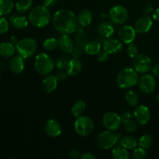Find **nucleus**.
Returning <instances> with one entry per match:
<instances>
[{"mask_svg":"<svg viewBox=\"0 0 159 159\" xmlns=\"http://www.w3.org/2000/svg\"><path fill=\"white\" fill-rule=\"evenodd\" d=\"M34 69L40 75H48L54 69L55 63L51 56L46 53H40L34 60Z\"/></svg>","mask_w":159,"mask_h":159,"instance_id":"4","label":"nucleus"},{"mask_svg":"<svg viewBox=\"0 0 159 159\" xmlns=\"http://www.w3.org/2000/svg\"><path fill=\"white\" fill-rule=\"evenodd\" d=\"M101 51V44L96 41H89L84 47V51L89 55H96Z\"/></svg>","mask_w":159,"mask_h":159,"instance_id":"27","label":"nucleus"},{"mask_svg":"<svg viewBox=\"0 0 159 159\" xmlns=\"http://www.w3.org/2000/svg\"><path fill=\"white\" fill-rule=\"evenodd\" d=\"M52 24L57 32L67 35L75 32L79 26L77 16L68 9L57 11L53 16Z\"/></svg>","mask_w":159,"mask_h":159,"instance_id":"1","label":"nucleus"},{"mask_svg":"<svg viewBox=\"0 0 159 159\" xmlns=\"http://www.w3.org/2000/svg\"><path fill=\"white\" fill-rule=\"evenodd\" d=\"M138 52H139V51H138V48L136 44H134V43H129L128 47H127V54H128L129 57L134 58V57H135L138 55Z\"/></svg>","mask_w":159,"mask_h":159,"instance_id":"38","label":"nucleus"},{"mask_svg":"<svg viewBox=\"0 0 159 159\" xmlns=\"http://www.w3.org/2000/svg\"><path fill=\"white\" fill-rule=\"evenodd\" d=\"M81 152L80 151L77 150V149H72L68 153V156L71 158H81Z\"/></svg>","mask_w":159,"mask_h":159,"instance_id":"42","label":"nucleus"},{"mask_svg":"<svg viewBox=\"0 0 159 159\" xmlns=\"http://www.w3.org/2000/svg\"><path fill=\"white\" fill-rule=\"evenodd\" d=\"M81 158L82 159H96V155H93L91 152H85L81 155Z\"/></svg>","mask_w":159,"mask_h":159,"instance_id":"44","label":"nucleus"},{"mask_svg":"<svg viewBox=\"0 0 159 159\" xmlns=\"http://www.w3.org/2000/svg\"><path fill=\"white\" fill-rule=\"evenodd\" d=\"M18 41H19L18 39H17L16 37H12L10 38V43H12V44H14V45H15V46L17 44Z\"/></svg>","mask_w":159,"mask_h":159,"instance_id":"49","label":"nucleus"},{"mask_svg":"<svg viewBox=\"0 0 159 159\" xmlns=\"http://www.w3.org/2000/svg\"><path fill=\"white\" fill-rule=\"evenodd\" d=\"M16 51V46L10 42H3L0 43V56L4 58L12 57Z\"/></svg>","mask_w":159,"mask_h":159,"instance_id":"22","label":"nucleus"},{"mask_svg":"<svg viewBox=\"0 0 159 159\" xmlns=\"http://www.w3.org/2000/svg\"><path fill=\"white\" fill-rule=\"evenodd\" d=\"M133 157L135 159H144L147 157V152L143 148H135L133 152Z\"/></svg>","mask_w":159,"mask_h":159,"instance_id":"37","label":"nucleus"},{"mask_svg":"<svg viewBox=\"0 0 159 159\" xmlns=\"http://www.w3.org/2000/svg\"><path fill=\"white\" fill-rule=\"evenodd\" d=\"M9 30V23L4 17L0 18V34H6Z\"/></svg>","mask_w":159,"mask_h":159,"instance_id":"39","label":"nucleus"},{"mask_svg":"<svg viewBox=\"0 0 159 159\" xmlns=\"http://www.w3.org/2000/svg\"><path fill=\"white\" fill-rule=\"evenodd\" d=\"M158 102H159V94H158Z\"/></svg>","mask_w":159,"mask_h":159,"instance_id":"50","label":"nucleus"},{"mask_svg":"<svg viewBox=\"0 0 159 159\" xmlns=\"http://www.w3.org/2000/svg\"><path fill=\"white\" fill-rule=\"evenodd\" d=\"M57 83H58V79L57 75H48L42 82V87L46 93H50L55 90L57 86Z\"/></svg>","mask_w":159,"mask_h":159,"instance_id":"20","label":"nucleus"},{"mask_svg":"<svg viewBox=\"0 0 159 159\" xmlns=\"http://www.w3.org/2000/svg\"><path fill=\"white\" fill-rule=\"evenodd\" d=\"M56 75H57L58 81H65V79H67V75H68V74H67V72L65 73L64 72V71H60V72L57 73Z\"/></svg>","mask_w":159,"mask_h":159,"instance_id":"45","label":"nucleus"},{"mask_svg":"<svg viewBox=\"0 0 159 159\" xmlns=\"http://www.w3.org/2000/svg\"><path fill=\"white\" fill-rule=\"evenodd\" d=\"M120 116L123 121V126L126 131L128 133H134L138 129V122L135 118H133L130 112H124Z\"/></svg>","mask_w":159,"mask_h":159,"instance_id":"17","label":"nucleus"},{"mask_svg":"<svg viewBox=\"0 0 159 159\" xmlns=\"http://www.w3.org/2000/svg\"><path fill=\"white\" fill-rule=\"evenodd\" d=\"M25 64L21 56H14L9 60V68L14 74H21L24 70Z\"/></svg>","mask_w":159,"mask_h":159,"instance_id":"18","label":"nucleus"},{"mask_svg":"<svg viewBox=\"0 0 159 159\" xmlns=\"http://www.w3.org/2000/svg\"><path fill=\"white\" fill-rule=\"evenodd\" d=\"M98 33L100 36L105 38H110L114 33L113 25L109 22H102L98 26Z\"/></svg>","mask_w":159,"mask_h":159,"instance_id":"24","label":"nucleus"},{"mask_svg":"<svg viewBox=\"0 0 159 159\" xmlns=\"http://www.w3.org/2000/svg\"><path fill=\"white\" fill-rule=\"evenodd\" d=\"M89 41V37L87 36V34L85 33V31L77 32V34L75 36V42L79 46L84 48Z\"/></svg>","mask_w":159,"mask_h":159,"instance_id":"35","label":"nucleus"},{"mask_svg":"<svg viewBox=\"0 0 159 159\" xmlns=\"http://www.w3.org/2000/svg\"><path fill=\"white\" fill-rule=\"evenodd\" d=\"M82 47H80L78 45L77 47H75L73 48L72 51H71V55L73 56L74 58L79 59L82 56V54H83V50H82Z\"/></svg>","mask_w":159,"mask_h":159,"instance_id":"40","label":"nucleus"},{"mask_svg":"<svg viewBox=\"0 0 159 159\" xmlns=\"http://www.w3.org/2000/svg\"><path fill=\"white\" fill-rule=\"evenodd\" d=\"M16 49L19 55L23 59L32 57L37 49V43L35 39L32 37H26L20 40L16 45Z\"/></svg>","mask_w":159,"mask_h":159,"instance_id":"6","label":"nucleus"},{"mask_svg":"<svg viewBox=\"0 0 159 159\" xmlns=\"http://www.w3.org/2000/svg\"><path fill=\"white\" fill-rule=\"evenodd\" d=\"M77 20L79 26H82L83 27L88 26L92 23V20H93V14L88 9H83V10H82L78 14Z\"/></svg>","mask_w":159,"mask_h":159,"instance_id":"23","label":"nucleus"},{"mask_svg":"<svg viewBox=\"0 0 159 159\" xmlns=\"http://www.w3.org/2000/svg\"><path fill=\"white\" fill-rule=\"evenodd\" d=\"M152 75L156 77H159V65H156L152 68Z\"/></svg>","mask_w":159,"mask_h":159,"instance_id":"46","label":"nucleus"},{"mask_svg":"<svg viewBox=\"0 0 159 159\" xmlns=\"http://www.w3.org/2000/svg\"><path fill=\"white\" fill-rule=\"evenodd\" d=\"M125 99L128 105L131 106V107H136L138 104V101H139V98H138V95L135 93L134 91H127L125 94Z\"/></svg>","mask_w":159,"mask_h":159,"instance_id":"32","label":"nucleus"},{"mask_svg":"<svg viewBox=\"0 0 159 159\" xmlns=\"http://www.w3.org/2000/svg\"><path fill=\"white\" fill-rule=\"evenodd\" d=\"M110 19L113 22L117 24H124L129 18V12L124 6L117 5L111 8L109 13Z\"/></svg>","mask_w":159,"mask_h":159,"instance_id":"10","label":"nucleus"},{"mask_svg":"<svg viewBox=\"0 0 159 159\" xmlns=\"http://www.w3.org/2000/svg\"><path fill=\"white\" fill-rule=\"evenodd\" d=\"M29 20L33 26L43 28L48 26L51 20V13L45 6H37L29 13Z\"/></svg>","mask_w":159,"mask_h":159,"instance_id":"2","label":"nucleus"},{"mask_svg":"<svg viewBox=\"0 0 159 159\" xmlns=\"http://www.w3.org/2000/svg\"><path fill=\"white\" fill-rule=\"evenodd\" d=\"M14 3L12 0H0V16H6L12 12Z\"/></svg>","mask_w":159,"mask_h":159,"instance_id":"31","label":"nucleus"},{"mask_svg":"<svg viewBox=\"0 0 159 159\" xmlns=\"http://www.w3.org/2000/svg\"><path fill=\"white\" fill-rule=\"evenodd\" d=\"M9 22H10L11 25L15 29L17 30H23L27 27L28 26L27 19L25 16H12L9 19Z\"/></svg>","mask_w":159,"mask_h":159,"instance_id":"25","label":"nucleus"},{"mask_svg":"<svg viewBox=\"0 0 159 159\" xmlns=\"http://www.w3.org/2000/svg\"><path fill=\"white\" fill-rule=\"evenodd\" d=\"M138 71L134 68H125L121 70L116 77L118 86L124 89L132 88L138 82Z\"/></svg>","mask_w":159,"mask_h":159,"instance_id":"3","label":"nucleus"},{"mask_svg":"<svg viewBox=\"0 0 159 159\" xmlns=\"http://www.w3.org/2000/svg\"><path fill=\"white\" fill-rule=\"evenodd\" d=\"M123 49L122 41L114 38H108L103 43V50L109 54H115L120 52Z\"/></svg>","mask_w":159,"mask_h":159,"instance_id":"16","label":"nucleus"},{"mask_svg":"<svg viewBox=\"0 0 159 159\" xmlns=\"http://www.w3.org/2000/svg\"><path fill=\"white\" fill-rule=\"evenodd\" d=\"M70 60H71V59H70L68 57H66V56H61V57H58V58L55 61L56 67H57L58 69H61V70L66 69Z\"/></svg>","mask_w":159,"mask_h":159,"instance_id":"36","label":"nucleus"},{"mask_svg":"<svg viewBox=\"0 0 159 159\" xmlns=\"http://www.w3.org/2000/svg\"><path fill=\"white\" fill-rule=\"evenodd\" d=\"M136 30L134 27L129 25H124L118 30V37L124 43H131L136 39Z\"/></svg>","mask_w":159,"mask_h":159,"instance_id":"12","label":"nucleus"},{"mask_svg":"<svg viewBox=\"0 0 159 159\" xmlns=\"http://www.w3.org/2000/svg\"><path fill=\"white\" fill-rule=\"evenodd\" d=\"M57 40H58V47L60 48L61 51L65 54H71L74 48V43L69 36L64 34L63 36L59 37Z\"/></svg>","mask_w":159,"mask_h":159,"instance_id":"19","label":"nucleus"},{"mask_svg":"<svg viewBox=\"0 0 159 159\" xmlns=\"http://www.w3.org/2000/svg\"><path fill=\"white\" fill-rule=\"evenodd\" d=\"M138 88L144 94H151L156 88V80L153 75L144 74L138 79Z\"/></svg>","mask_w":159,"mask_h":159,"instance_id":"11","label":"nucleus"},{"mask_svg":"<svg viewBox=\"0 0 159 159\" xmlns=\"http://www.w3.org/2000/svg\"><path fill=\"white\" fill-rule=\"evenodd\" d=\"M153 26V21L148 16H141L136 20L134 23V29L138 34L148 33Z\"/></svg>","mask_w":159,"mask_h":159,"instance_id":"14","label":"nucleus"},{"mask_svg":"<svg viewBox=\"0 0 159 159\" xmlns=\"http://www.w3.org/2000/svg\"><path fill=\"white\" fill-rule=\"evenodd\" d=\"M152 10H153V8H152V6H151V5L148 4L146 6L145 9H144V12H145L146 14H149L152 12Z\"/></svg>","mask_w":159,"mask_h":159,"instance_id":"48","label":"nucleus"},{"mask_svg":"<svg viewBox=\"0 0 159 159\" xmlns=\"http://www.w3.org/2000/svg\"><path fill=\"white\" fill-rule=\"evenodd\" d=\"M33 5L32 0H18L16 3V9L20 13L27 12Z\"/></svg>","mask_w":159,"mask_h":159,"instance_id":"30","label":"nucleus"},{"mask_svg":"<svg viewBox=\"0 0 159 159\" xmlns=\"http://www.w3.org/2000/svg\"><path fill=\"white\" fill-rule=\"evenodd\" d=\"M57 46H58V40L57 39L54 38V37L46 39L43 43V48L48 51H54L57 48Z\"/></svg>","mask_w":159,"mask_h":159,"instance_id":"33","label":"nucleus"},{"mask_svg":"<svg viewBox=\"0 0 159 159\" xmlns=\"http://www.w3.org/2000/svg\"><path fill=\"white\" fill-rule=\"evenodd\" d=\"M134 68L138 73L145 74L152 68V59L145 54H138L133 60Z\"/></svg>","mask_w":159,"mask_h":159,"instance_id":"8","label":"nucleus"},{"mask_svg":"<svg viewBox=\"0 0 159 159\" xmlns=\"http://www.w3.org/2000/svg\"><path fill=\"white\" fill-rule=\"evenodd\" d=\"M82 64L79 59H71L66 68V72L69 76H76L82 71Z\"/></svg>","mask_w":159,"mask_h":159,"instance_id":"21","label":"nucleus"},{"mask_svg":"<svg viewBox=\"0 0 159 159\" xmlns=\"http://www.w3.org/2000/svg\"><path fill=\"white\" fill-rule=\"evenodd\" d=\"M109 58V54L107 51H100L98 54V60L100 62H106Z\"/></svg>","mask_w":159,"mask_h":159,"instance_id":"41","label":"nucleus"},{"mask_svg":"<svg viewBox=\"0 0 159 159\" xmlns=\"http://www.w3.org/2000/svg\"><path fill=\"white\" fill-rule=\"evenodd\" d=\"M58 0H43V6L47 8H52L57 4Z\"/></svg>","mask_w":159,"mask_h":159,"instance_id":"43","label":"nucleus"},{"mask_svg":"<svg viewBox=\"0 0 159 159\" xmlns=\"http://www.w3.org/2000/svg\"><path fill=\"white\" fill-rule=\"evenodd\" d=\"M153 144V138L151 135L145 134L143 135L138 141V145L139 147L143 148H149Z\"/></svg>","mask_w":159,"mask_h":159,"instance_id":"34","label":"nucleus"},{"mask_svg":"<svg viewBox=\"0 0 159 159\" xmlns=\"http://www.w3.org/2000/svg\"><path fill=\"white\" fill-rule=\"evenodd\" d=\"M44 130L48 136L57 138L62 132V127L60 123L54 119L48 120L44 125Z\"/></svg>","mask_w":159,"mask_h":159,"instance_id":"15","label":"nucleus"},{"mask_svg":"<svg viewBox=\"0 0 159 159\" xmlns=\"http://www.w3.org/2000/svg\"><path fill=\"white\" fill-rule=\"evenodd\" d=\"M119 144L127 149H134L138 145V141L135 138L127 135V136L121 137Z\"/></svg>","mask_w":159,"mask_h":159,"instance_id":"26","label":"nucleus"},{"mask_svg":"<svg viewBox=\"0 0 159 159\" xmlns=\"http://www.w3.org/2000/svg\"><path fill=\"white\" fill-rule=\"evenodd\" d=\"M85 109H86V105H85V102L84 101H77L71 107V115L75 118L79 117V116H82L84 112L85 111Z\"/></svg>","mask_w":159,"mask_h":159,"instance_id":"29","label":"nucleus"},{"mask_svg":"<svg viewBox=\"0 0 159 159\" xmlns=\"http://www.w3.org/2000/svg\"><path fill=\"white\" fill-rule=\"evenodd\" d=\"M0 76H1V72H0Z\"/></svg>","mask_w":159,"mask_h":159,"instance_id":"51","label":"nucleus"},{"mask_svg":"<svg viewBox=\"0 0 159 159\" xmlns=\"http://www.w3.org/2000/svg\"><path fill=\"white\" fill-rule=\"evenodd\" d=\"M112 155L115 159H128L130 154L127 148L122 146H115L112 151Z\"/></svg>","mask_w":159,"mask_h":159,"instance_id":"28","label":"nucleus"},{"mask_svg":"<svg viewBox=\"0 0 159 159\" xmlns=\"http://www.w3.org/2000/svg\"><path fill=\"white\" fill-rule=\"evenodd\" d=\"M120 138V134L107 130V131L101 132L96 136V143L99 148L107 150L114 148L119 143Z\"/></svg>","mask_w":159,"mask_h":159,"instance_id":"5","label":"nucleus"},{"mask_svg":"<svg viewBox=\"0 0 159 159\" xmlns=\"http://www.w3.org/2000/svg\"><path fill=\"white\" fill-rule=\"evenodd\" d=\"M158 116H159V113H158Z\"/></svg>","mask_w":159,"mask_h":159,"instance_id":"52","label":"nucleus"},{"mask_svg":"<svg viewBox=\"0 0 159 159\" xmlns=\"http://www.w3.org/2000/svg\"><path fill=\"white\" fill-rule=\"evenodd\" d=\"M152 16H153L154 20H156V21H159V8L155 9Z\"/></svg>","mask_w":159,"mask_h":159,"instance_id":"47","label":"nucleus"},{"mask_svg":"<svg viewBox=\"0 0 159 159\" xmlns=\"http://www.w3.org/2000/svg\"><path fill=\"white\" fill-rule=\"evenodd\" d=\"M74 127L78 135L81 137H88L94 130V123L89 116L82 115L76 118Z\"/></svg>","mask_w":159,"mask_h":159,"instance_id":"7","label":"nucleus"},{"mask_svg":"<svg viewBox=\"0 0 159 159\" xmlns=\"http://www.w3.org/2000/svg\"><path fill=\"white\" fill-rule=\"evenodd\" d=\"M102 125L106 129L112 131L119 130L123 124L121 116L113 112H108L102 116Z\"/></svg>","mask_w":159,"mask_h":159,"instance_id":"9","label":"nucleus"},{"mask_svg":"<svg viewBox=\"0 0 159 159\" xmlns=\"http://www.w3.org/2000/svg\"><path fill=\"white\" fill-rule=\"evenodd\" d=\"M134 116L138 124L140 125L147 124L151 120L150 110L146 106H139L134 112Z\"/></svg>","mask_w":159,"mask_h":159,"instance_id":"13","label":"nucleus"}]
</instances>
